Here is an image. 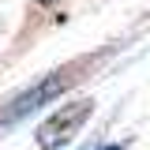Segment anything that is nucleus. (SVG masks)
Returning <instances> with one entry per match:
<instances>
[{"instance_id": "nucleus-1", "label": "nucleus", "mask_w": 150, "mask_h": 150, "mask_svg": "<svg viewBox=\"0 0 150 150\" xmlns=\"http://www.w3.org/2000/svg\"><path fill=\"white\" fill-rule=\"evenodd\" d=\"M90 101H75V105H64L60 112H53L41 128H38V146L41 150H56V146H64L68 139H71L75 131L83 128V120L90 116Z\"/></svg>"}, {"instance_id": "nucleus-2", "label": "nucleus", "mask_w": 150, "mask_h": 150, "mask_svg": "<svg viewBox=\"0 0 150 150\" xmlns=\"http://www.w3.org/2000/svg\"><path fill=\"white\" fill-rule=\"evenodd\" d=\"M64 86H68V75H64V71L49 75V79H45L41 86H34V90H26L23 98H15V105H11V109L4 112V124H15V120H23L26 112H34L38 105H45L49 98H56V94L64 90Z\"/></svg>"}, {"instance_id": "nucleus-3", "label": "nucleus", "mask_w": 150, "mask_h": 150, "mask_svg": "<svg viewBox=\"0 0 150 150\" xmlns=\"http://www.w3.org/2000/svg\"><path fill=\"white\" fill-rule=\"evenodd\" d=\"M101 150H124V146H101Z\"/></svg>"}, {"instance_id": "nucleus-4", "label": "nucleus", "mask_w": 150, "mask_h": 150, "mask_svg": "<svg viewBox=\"0 0 150 150\" xmlns=\"http://www.w3.org/2000/svg\"><path fill=\"white\" fill-rule=\"evenodd\" d=\"M41 4H53V0H41Z\"/></svg>"}]
</instances>
